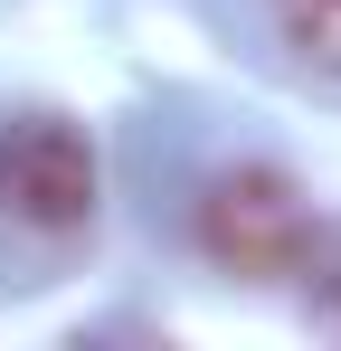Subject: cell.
Here are the masks:
<instances>
[{
    "mask_svg": "<svg viewBox=\"0 0 341 351\" xmlns=\"http://www.w3.org/2000/svg\"><path fill=\"white\" fill-rule=\"evenodd\" d=\"M0 209L38 237H76L95 219V143L66 114H10L0 123Z\"/></svg>",
    "mask_w": 341,
    "mask_h": 351,
    "instance_id": "obj_2",
    "label": "cell"
},
{
    "mask_svg": "<svg viewBox=\"0 0 341 351\" xmlns=\"http://www.w3.org/2000/svg\"><path fill=\"white\" fill-rule=\"evenodd\" d=\"M303 304H313V323L323 332H341V228H313V247H303Z\"/></svg>",
    "mask_w": 341,
    "mask_h": 351,
    "instance_id": "obj_4",
    "label": "cell"
},
{
    "mask_svg": "<svg viewBox=\"0 0 341 351\" xmlns=\"http://www.w3.org/2000/svg\"><path fill=\"white\" fill-rule=\"evenodd\" d=\"M313 199L294 190V171L275 162H237L199 190V247H209V266L227 276H247V285H275L303 266V247H313Z\"/></svg>",
    "mask_w": 341,
    "mask_h": 351,
    "instance_id": "obj_1",
    "label": "cell"
},
{
    "mask_svg": "<svg viewBox=\"0 0 341 351\" xmlns=\"http://www.w3.org/2000/svg\"><path fill=\"white\" fill-rule=\"evenodd\" d=\"M275 38L313 76H341V0H275Z\"/></svg>",
    "mask_w": 341,
    "mask_h": 351,
    "instance_id": "obj_3",
    "label": "cell"
}]
</instances>
